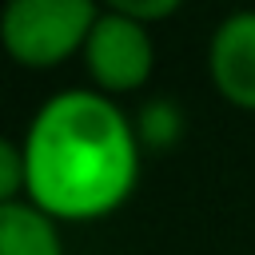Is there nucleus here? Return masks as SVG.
I'll return each instance as SVG.
<instances>
[{
  "instance_id": "1",
  "label": "nucleus",
  "mask_w": 255,
  "mask_h": 255,
  "mask_svg": "<svg viewBox=\"0 0 255 255\" xmlns=\"http://www.w3.org/2000/svg\"><path fill=\"white\" fill-rule=\"evenodd\" d=\"M28 195L52 219H96L116 211L139 175L135 131L96 92L52 96L28 128Z\"/></svg>"
},
{
  "instance_id": "2",
  "label": "nucleus",
  "mask_w": 255,
  "mask_h": 255,
  "mask_svg": "<svg viewBox=\"0 0 255 255\" xmlns=\"http://www.w3.org/2000/svg\"><path fill=\"white\" fill-rule=\"evenodd\" d=\"M96 20L92 0H8L4 48L28 68H52L88 44Z\"/></svg>"
},
{
  "instance_id": "3",
  "label": "nucleus",
  "mask_w": 255,
  "mask_h": 255,
  "mask_svg": "<svg viewBox=\"0 0 255 255\" xmlns=\"http://www.w3.org/2000/svg\"><path fill=\"white\" fill-rule=\"evenodd\" d=\"M84 60H88L92 80L104 92L139 88L151 76V40L143 32V20L124 16V12L100 16L84 44Z\"/></svg>"
},
{
  "instance_id": "4",
  "label": "nucleus",
  "mask_w": 255,
  "mask_h": 255,
  "mask_svg": "<svg viewBox=\"0 0 255 255\" xmlns=\"http://www.w3.org/2000/svg\"><path fill=\"white\" fill-rule=\"evenodd\" d=\"M207 64L219 96L255 112V12H235L215 28Z\"/></svg>"
},
{
  "instance_id": "5",
  "label": "nucleus",
  "mask_w": 255,
  "mask_h": 255,
  "mask_svg": "<svg viewBox=\"0 0 255 255\" xmlns=\"http://www.w3.org/2000/svg\"><path fill=\"white\" fill-rule=\"evenodd\" d=\"M0 255H64L52 215L36 203H0Z\"/></svg>"
},
{
  "instance_id": "6",
  "label": "nucleus",
  "mask_w": 255,
  "mask_h": 255,
  "mask_svg": "<svg viewBox=\"0 0 255 255\" xmlns=\"http://www.w3.org/2000/svg\"><path fill=\"white\" fill-rule=\"evenodd\" d=\"M20 187H28V159H24V147L4 139L0 143V199L12 203L20 195Z\"/></svg>"
},
{
  "instance_id": "7",
  "label": "nucleus",
  "mask_w": 255,
  "mask_h": 255,
  "mask_svg": "<svg viewBox=\"0 0 255 255\" xmlns=\"http://www.w3.org/2000/svg\"><path fill=\"white\" fill-rule=\"evenodd\" d=\"M139 128H143V139L159 147V143H171V139L179 135V116H175V108H171L167 100H163V104H147Z\"/></svg>"
},
{
  "instance_id": "8",
  "label": "nucleus",
  "mask_w": 255,
  "mask_h": 255,
  "mask_svg": "<svg viewBox=\"0 0 255 255\" xmlns=\"http://www.w3.org/2000/svg\"><path fill=\"white\" fill-rule=\"evenodd\" d=\"M108 4H112V12H124V16H135V20H163L183 0H108Z\"/></svg>"
}]
</instances>
